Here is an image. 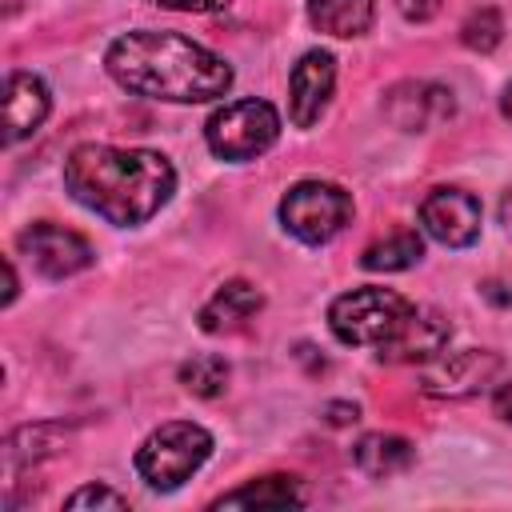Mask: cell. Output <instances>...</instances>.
I'll list each match as a JSON object with an SVG mask.
<instances>
[{"instance_id":"obj_8","label":"cell","mask_w":512,"mask_h":512,"mask_svg":"<svg viewBox=\"0 0 512 512\" xmlns=\"http://www.w3.org/2000/svg\"><path fill=\"white\" fill-rule=\"evenodd\" d=\"M420 224L444 248H468L480 236V200L464 188H436L420 204Z\"/></svg>"},{"instance_id":"obj_16","label":"cell","mask_w":512,"mask_h":512,"mask_svg":"<svg viewBox=\"0 0 512 512\" xmlns=\"http://www.w3.org/2000/svg\"><path fill=\"white\" fill-rule=\"evenodd\" d=\"M372 16H376L372 0H308V20L320 32L340 36V40L364 36L372 28Z\"/></svg>"},{"instance_id":"obj_22","label":"cell","mask_w":512,"mask_h":512,"mask_svg":"<svg viewBox=\"0 0 512 512\" xmlns=\"http://www.w3.org/2000/svg\"><path fill=\"white\" fill-rule=\"evenodd\" d=\"M160 8H172V12H220L228 8L232 0H152Z\"/></svg>"},{"instance_id":"obj_11","label":"cell","mask_w":512,"mask_h":512,"mask_svg":"<svg viewBox=\"0 0 512 512\" xmlns=\"http://www.w3.org/2000/svg\"><path fill=\"white\" fill-rule=\"evenodd\" d=\"M452 92L440 88V84H428V80H404L396 84L388 96H384V112L396 128H408V132H420L428 124H440L452 116Z\"/></svg>"},{"instance_id":"obj_17","label":"cell","mask_w":512,"mask_h":512,"mask_svg":"<svg viewBox=\"0 0 512 512\" xmlns=\"http://www.w3.org/2000/svg\"><path fill=\"white\" fill-rule=\"evenodd\" d=\"M288 504H304L292 476H260L216 500V508H288Z\"/></svg>"},{"instance_id":"obj_24","label":"cell","mask_w":512,"mask_h":512,"mask_svg":"<svg viewBox=\"0 0 512 512\" xmlns=\"http://www.w3.org/2000/svg\"><path fill=\"white\" fill-rule=\"evenodd\" d=\"M492 408H496V416H500L504 424H512V380L496 388V396H492Z\"/></svg>"},{"instance_id":"obj_7","label":"cell","mask_w":512,"mask_h":512,"mask_svg":"<svg viewBox=\"0 0 512 512\" xmlns=\"http://www.w3.org/2000/svg\"><path fill=\"white\" fill-rule=\"evenodd\" d=\"M16 248L28 256V264L48 276V280H64V276H76L92 264V244L72 232V228H60L52 220H40V224H28L20 236H16Z\"/></svg>"},{"instance_id":"obj_19","label":"cell","mask_w":512,"mask_h":512,"mask_svg":"<svg viewBox=\"0 0 512 512\" xmlns=\"http://www.w3.org/2000/svg\"><path fill=\"white\" fill-rule=\"evenodd\" d=\"M180 384H184L192 396H204V400L220 396L224 384H228V364H224V356L200 352V356L184 360V364H180Z\"/></svg>"},{"instance_id":"obj_20","label":"cell","mask_w":512,"mask_h":512,"mask_svg":"<svg viewBox=\"0 0 512 512\" xmlns=\"http://www.w3.org/2000/svg\"><path fill=\"white\" fill-rule=\"evenodd\" d=\"M500 36H504V20H500L496 8H476V12L460 24V40H464V48H472V52H492V48L500 44Z\"/></svg>"},{"instance_id":"obj_5","label":"cell","mask_w":512,"mask_h":512,"mask_svg":"<svg viewBox=\"0 0 512 512\" xmlns=\"http://www.w3.org/2000/svg\"><path fill=\"white\" fill-rule=\"evenodd\" d=\"M280 136V116L268 100H236L208 116L204 140L220 160H256Z\"/></svg>"},{"instance_id":"obj_2","label":"cell","mask_w":512,"mask_h":512,"mask_svg":"<svg viewBox=\"0 0 512 512\" xmlns=\"http://www.w3.org/2000/svg\"><path fill=\"white\" fill-rule=\"evenodd\" d=\"M64 188L100 220L132 228L152 220L168 204L176 172L160 152L148 148L80 144L64 160Z\"/></svg>"},{"instance_id":"obj_26","label":"cell","mask_w":512,"mask_h":512,"mask_svg":"<svg viewBox=\"0 0 512 512\" xmlns=\"http://www.w3.org/2000/svg\"><path fill=\"white\" fill-rule=\"evenodd\" d=\"M4 272H8V288H4V304H12V300H16V268H12V260L4 264Z\"/></svg>"},{"instance_id":"obj_1","label":"cell","mask_w":512,"mask_h":512,"mask_svg":"<svg viewBox=\"0 0 512 512\" xmlns=\"http://www.w3.org/2000/svg\"><path fill=\"white\" fill-rule=\"evenodd\" d=\"M104 68L120 88L168 104H204L232 88V68L224 56L180 32L156 28L116 36Z\"/></svg>"},{"instance_id":"obj_25","label":"cell","mask_w":512,"mask_h":512,"mask_svg":"<svg viewBox=\"0 0 512 512\" xmlns=\"http://www.w3.org/2000/svg\"><path fill=\"white\" fill-rule=\"evenodd\" d=\"M324 412H328V420H332V424H348V420H356V416H360V408H356V404H344V400H340V404H328Z\"/></svg>"},{"instance_id":"obj_15","label":"cell","mask_w":512,"mask_h":512,"mask_svg":"<svg viewBox=\"0 0 512 512\" xmlns=\"http://www.w3.org/2000/svg\"><path fill=\"white\" fill-rule=\"evenodd\" d=\"M264 308V296L248 280H228L204 308H200V328L204 332H228L244 320H252Z\"/></svg>"},{"instance_id":"obj_18","label":"cell","mask_w":512,"mask_h":512,"mask_svg":"<svg viewBox=\"0 0 512 512\" xmlns=\"http://www.w3.org/2000/svg\"><path fill=\"white\" fill-rule=\"evenodd\" d=\"M420 256H424V240H420V232H412V228H396V232H388L384 240L368 244L364 256H360V264H364L368 272H400V268H412Z\"/></svg>"},{"instance_id":"obj_9","label":"cell","mask_w":512,"mask_h":512,"mask_svg":"<svg viewBox=\"0 0 512 512\" xmlns=\"http://www.w3.org/2000/svg\"><path fill=\"white\" fill-rule=\"evenodd\" d=\"M496 372H500V356L464 348V352L428 360V368L420 372V388H424L428 396H452V400H456V396L480 392Z\"/></svg>"},{"instance_id":"obj_27","label":"cell","mask_w":512,"mask_h":512,"mask_svg":"<svg viewBox=\"0 0 512 512\" xmlns=\"http://www.w3.org/2000/svg\"><path fill=\"white\" fill-rule=\"evenodd\" d=\"M500 220L512 228V192H508V196H504V204H500Z\"/></svg>"},{"instance_id":"obj_28","label":"cell","mask_w":512,"mask_h":512,"mask_svg":"<svg viewBox=\"0 0 512 512\" xmlns=\"http://www.w3.org/2000/svg\"><path fill=\"white\" fill-rule=\"evenodd\" d=\"M500 108H504V116H508V120H512V84H508V88H504V96H500Z\"/></svg>"},{"instance_id":"obj_13","label":"cell","mask_w":512,"mask_h":512,"mask_svg":"<svg viewBox=\"0 0 512 512\" xmlns=\"http://www.w3.org/2000/svg\"><path fill=\"white\" fill-rule=\"evenodd\" d=\"M448 336H452V328H448V320H444L440 312L416 308V316L408 320V328H404L388 348H380L376 356L388 360V364H416V360L428 364V360H436V356L444 352Z\"/></svg>"},{"instance_id":"obj_10","label":"cell","mask_w":512,"mask_h":512,"mask_svg":"<svg viewBox=\"0 0 512 512\" xmlns=\"http://www.w3.org/2000/svg\"><path fill=\"white\" fill-rule=\"evenodd\" d=\"M332 84H336V60L328 52H304L288 76V112L296 128H312L320 120V112L332 100Z\"/></svg>"},{"instance_id":"obj_14","label":"cell","mask_w":512,"mask_h":512,"mask_svg":"<svg viewBox=\"0 0 512 512\" xmlns=\"http://www.w3.org/2000/svg\"><path fill=\"white\" fill-rule=\"evenodd\" d=\"M352 460H356V468H360L364 476H372V480H388V476L412 468L416 448H412L404 436H392V432H368V436L356 440Z\"/></svg>"},{"instance_id":"obj_23","label":"cell","mask_w":512,"mask_h":512,"mask_svg":"<svg viewBox=\"0 0 512 512\" xmlns=\"http://www.w3.org/2000/svg\"><path fill=\"white\" fill-rule=\"evenodd\" d=\"M440 4L444 0H396V8H400L404 20H432L440 12Z\"/></svg>"},{"instance_id":"obj_3","label":"cell","mask_w":512,"mask_h":512,"mask_svg":"<svg viewBox=\"0 0 512 512\" xmlns=\"http://www.w3.org/2000/svg\"><path fill=\"white\" fill-rule=\"evenodd\" d=\"M412 316H416V304L392 288H352L332 300L328 328L340 344L380 352L408 328Z\"/></svg>"},{"instance_id":"obj_21","label":"cell","mask_w":512,"mask_h":512,"mask_svg":"<svg viewBox=\"0 0 512 512\" xmlns=\"http://www.w3.org/2000/svg\"><path fill=\"white\" fill-rule=\"evenodd\" d=\"M64 508H128V496H120L104 484H84L64 500Z\"/></svg>"},{"instance_id":"obj_4","label":"cell","mask_w":512,"mask_h":512,"mask_svg":"<svg viewBox=\"0 0 512 512\" xmlns=\"http://www.w3.org/2000/svg\"><path fill=\"white\" fill-rule=\"evenodd\" d=\"M212 456V436L192 420H168L160 424L140 448H136V472L148 488L172 492L180 488L204 460Z\"/></svg>"},{"instance_id":"obj_6","label":"cell","mask_w":512,"mask_h":512,"mask_svg":"<svg viewBox=\"0 0 512 512\" xmlns=\"http://www.w3.org/2000/svg\"><path fill=\"white\" fill-rule=\"evenodd\" d=\"M352 220V196L328 180H300L280 200V224L304 244H328Z\"/></svg>"},{"instance_id":"obj_12","label":"cell","mask_w":512,"mask_h":512,"mask_svg":"<svg viewBox=\"0 0 512 512\" xmlns=\"http://www.w3.org/2000/svg\"><path fill=\"white\" fill-rule=\"evenodd\" d=\"M48 104H52V96H48L40 76L8 72L4 76V140L16 144L28 132H36L44 124V116H48Z\"/></svg>"}]
</instances>
